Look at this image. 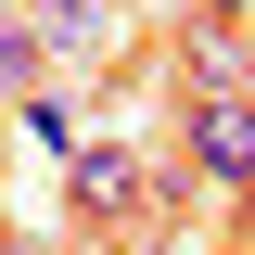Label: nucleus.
Here are the masks:
<instances>
[{
  "label": "nucleus",
  "mask_w": 255,
  "mask_h": 255,
  "mask_svg": "<svg viewBox=\"0 0 255 255\" xmlns=\"http://www.w3.org/2000/svg\"><path fill=\"white\" fill-rule=\"evenodd\" d=\"M64 191H77V217L115 243V230H153L166 204H179L191 166H140V153H115V140H77V179H64Z\"/></svg>",
  "instance_id": "obj_1"
},
{
  "label": "nucleus",
  "mask_w": 255,
  "mask_h": 255,
  "mask_svg": "<svg viewBox=\"0 0 255 255\" xmlns=\"http://www.w3.org/2000/svg\"><path fill=\"white\" fill-rule=\"evenodd\" d=\"M179 166L255 204V90H204V102H179Z\"/></svg>",
  "instance_id": "obj_2"
},
{
  "label": "nucleus",
  "mask_w": 255,
  "mask_h": 255,
  "mask_svg": "<svg viewBox=\"0 0 255 255\" xmlns=\"http://www.w3.org/2000/svg\"><path fill=\"white\" fill-rule=\"evenodd\" d=\"M243 26H230V13H191V26H179V90L191 102H204V90H243Z\"/></svg>",
  "instance_id": "obj_3"
},
{
  "label": "nucleus",
  "mask_w": 255,
  "mask_h": 255,
  "mask_svg": "<svg viewBox=\"0 0 255 255\" xmlns=\"http://www.w3.org/2000/svg\"><path fill=\"white\" fill-rule=\"evenodd\" d=\"M38 77H51V26H26V13H0V102H26Z\"/></svg>",
  "instance_id": "obj_4"
},
{
  "label": "nucleus",
  "mask_w": 255,
  "mask_h": 255,
  "mask_svg": "<svg viewBox=\"0 0 255 255\" xmlns=\"http://www.w3.org/2000/svg\"><path fill=\"white\" fill-rule=\"evenodd\" d=\"M102 26H115V13H102V0H51V51H90Z\"/></svg>",
  "instance_id": "obj_5"
},
{
  "label": "nucleus",
  "mask_w": 255,
  "mask_h": 255,
  "mask_svg": "<svg viewBox=\"0 0 255 255\" xmlns=\"http://www.w3.org/2000/svg\"><path fill=\"white\" fill-rule=\"evenodd\" d=\"M204 13H230V26H243V13H255V0H204Z\"/></svg>",
  "instance_id": "obj_6"
},
{
  "label": "nucleus",
  "mask_w": 255,
  "mask_h": 255,
  "mask_svg": "<svg viewBox=\"0 0 255 255\" xmlns=\"http://www.w3.org/2000/svg\"><path fill=\"white\" fill-rule=\"evenodd\" d=\"M0 255H26V243H13V230H0Z\"/></svg>",
  "instance_id": "obj_7"
},
{
  "label": "nucleus",
  "mask_w": 255,
  "mask_h": 255,
  "mask_svg": "<svg viewBox=\"0 0 255 255\" xmlns=\"http://www.w3.org/2000/svg\"><path fill=\"white\" fill-rule=\"evenodd\" d=\"M0 13H13V0H0Z\"/></svg>",
  "instance_id": "obj_8"
}]
</instances>
